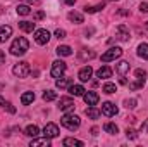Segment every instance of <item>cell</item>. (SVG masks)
Returning <instances> with one entry per match:
<instances>
[{
  "label": "cell",
  "mask_w": 148,
  "mask_h": 147,
  "mask_svg": "<svg viewBox=\"0 0 148 147\" xmlns=\"http://www.w3.org/2000/svg\"><path fill=\"white\" fill-rule=\"evenodd\" d=\"M28 49H29V42L24 37H19L12 42V45H10V54H12V55H24V54L28 52Z\"/></svg>",
  "instance_id": "obj_1"
},
{
  "label": "cell",
  "mask_w": 148,
  "mask_h": 147,
  "mask_svg": "<svg viewBox=\"0 0 148 147\" xmlns=\"http://www.w3.org/2000/svg\"><path fill=\"white\" fill-rule=\"evenodd\" d=\"M60 123H62V126H66L67 130L74 132V130H77V128H79V125H81V119H79V116L67 112V114H64V116H62Z\"/></svg>",
  "instance_id": "obj_2"
},
{
  "label": "cell",
  "mask_w": 148,
  "mask_h": 147,
  "mask_svg": "<svg viewBox=\"0 0 148 147\" xmlns=\"http://www.w3.org/2000/svg\"><path fill=\"white\" fill-rule=\"evenodd\" d=\"M121 55H122V49H121V47H112V49H109V50L102 55V61H103V62H110V61L119 59Z\"/></svg>",
  "instance_id": "obj_3"
},
{
  "label": "cell",
  "mask_w": 148,
  "mask_h": 147,
  "mask_svg": "<svg viewBox=\"0 0 148 147\" xmlns=\"http://www.w3.org/2000/svg\"><path fill=\"white\" fill-rule=\"evenodd\" d=\"M12 73L16 74L17 78H26L28 74L31 73V68H29L28 62H19V64H16L12 68Z\"/></svg>",
  "instance_id": "obj_4"
},
{
  "label": "cell",
  "mask_w": 148,
  "mask_h": 147,
  "mask_svg": "<svg viewBox=\"0 0 148 147\" xmlns=\"http://www.w3.org/2000/svg\"><path fill=\"white\" fill-rule=\"evenodd\" d=\"M66 69H67V66H66L64 61H55V62L52 64V71H50V74H52L53 78H60L62 74L66 73Z\"/></svg>",
  "instance_id": "obj_5"
},
{
  "label": "cell",
  "mask_w": 148,
  "mask_h": 147,
  "mask_svg": "<svg viewBox=\"0 0 148 147\" xmlns=\"http://www.w3.org/2000/svg\"><path fill=\"white\" fill-rule=\"evenodd\" d=\"M59 133H60V132H59V126H57L55 123H47L45 128H43V135H45L47 139H55Z\"/></svg>",
  "instance_id": "obj_6"
},
{
  "label": "cell",
  "mask_w": 148,
  "mask_h": 147,
  "mask_svg": "<svg viewBox=\"0 0 148 147\" xmlns=\"http://www.w3.org/2000/svg\"><path fill=\"white\" fill-rule=\"evenodd\" d=\"M115 38L117 40H121V42H129V30H127V26L126 24H119L117 26V30H115Z\"/></svg>",
  "instance_id": "obj_7"
},
{
  "label": "cell",
  "mask_w": 148,
  "mask_h": 147,
  "mask_svg": "<svg viewBox=\"0 0 148 147\" xmlns=\"http://www.w3.org/2000/svg\"><path fill=\"white\" fill-rule=\"evenodd\" d=\"M50 40V33L47 30H35V42L38 45H47Z\"/></svg>",
  "instance_id": "obj_8"
},
{
  "label": "cell",
  "mask_w": 148,
  "mask_h": 147,
  "mask_svg": "<svg viewBox=\"0 0 148 147\" xmlns=\"http://www.w3.org/2000/svg\"><path fill=\"white\" fill-rule=\"evenodd\" d=\"M74 101L71 99V97H62L60 101H59V109L60 111H66V112H69V111L74 109Z\"/></svg>",
  "instance_id": "obj_9"
},
{
  "label": "cell",
  "mask_w": 148,
  "mask_h": 147,
  "mask_svg": "<svg viewBox=\"0 0 148 147\" xmlns=\"http://www.w3.org/2000/svg\"><path fill=\"white\" fill-rule=\"evenodd\" d=\"M117 106L115 104H112V102H103L102 104V114H105L107 118H112V116H115L117 114Z\"/></svg>",
  "instance_id": "obj_10"
},
{
  "label": "cell",
  "mask_w": 148,
  "mask_h": 147,
  "mask_svg": "<svg viewBox=\"0 0 148 147\" xmlns=\"http://www.w3.org/2000/svg\"><path fill=\"white\" fill-rule=\"evenodd\" d=\"M83 99H84V102H86L88 106H97L98 101H100V97H98L97 92H84V94H83Z\"/></svg>",
  "instance_id": "obj_11"
},
{
  "label": "cell",
  "mask_w": 148,
  "mask_h": 147,
  "mask_svg": "<svg viewBox=\"0 0 148 147\" xmlns=\"http://www.w3.org/2000/svg\"><path fill=\"white\" fill-rule=\"evenodd\" d=\"M91 74H93V69H91V66H84V68H81V69H79V73H77V78H79L81 81H88V80L91 78Z\"/></svg>",
  "instance_id": "obj_12"
},
{
  "label": "cell",
  "mask_w": 148,
  "mask_h": 147,
  "mask_svg": "<svg viewBox=\"0 0 148 147\" xmlns=\"http://www.w3.org/2000/svg\"><path fill=\"white\" fill-rule=\"evenodd\" d=\"M67 92H69L71 95H74V97H83V94H84L86 90L83 88V85H74V83H71L69 88H67Z\"/></svg>",
  "instance_id": "obj_13"
},
{
  "label": "cell",
  "mask_w": 148,
  "mask_h": 147,
  "mask_svg": "<svg viewBox=\"0 0 148 147\" xmlns=\"http://www.w3.org/2000/svg\"><path fill=\"white\" fill-rule=\"evenodd\" d=\"M115 71L121 74V76H126V74L129 73V62L127 61H119L115 64Z\"/></svg>",
  "instance_id": "obj_14"
},
{
  "label": "cell",
  "mask_w": 148,
  "mask_h": 147,
  "mask_svg": "<svg viewBox=\"0 0 148 147\" xmlns=\"http://www.w3.org/2000/svg\"><path fill=\"white\" fill-rule=\"evenodd\" d=\"M12 35V28L10 26H0V43H3V42H7L9 38Z\"/></svg>",
  "instance_id": "obj_15"
},
{
  "label": "cell",
  "mask_w": 148,
  "mask_h": 147,
  "mask_svg": "<svg viewBox=\"0 0 148 147\" xmlns=\"http://www.w3.org/2000/svg\"><path fill=\"white\" fill-rule=\"evenodd\" d=\"M73 83V80L71 78H57V81H55V87L57 88H60V90H64V88H69V85Z\"/></svg>",
  "instance_id": "obj_16"
},
{
  "label": "cell",
  "mask_w": 148,
  "mask_h": 147,
  "mask_svg": "<svg viewBox=\"0 0 148 147\" xmlns=\"http://www.w3.org/2000/svg\"><path fill=\"white\" fill-rule=\"evenodd\" d=\"M31 147H50V139H33L31 140Z\"/></svg>",
  "instance_id": "obj_17"
},
{
  "label": "cell",
  "mask_w": 148,
  "mask_h": 147,
  "mask_svg": "<svg viewBox=\"0 0 148 147\" xmlns=\"http://www.w3.org/2000/svg\"><path fill=\"white\" fill-rule=\"evenodd\" d=\"M93 57H95V52L93 50H90V49H81L79 50V59L81 61H90Z\"/></svg>",
  "instance_id": "obj_18"
},
{
  "label": "cell",
  "mask_w": 148,
  "mask_h": 147,
  "mask_svg": "<svg viewBox=\"0 0 148 147\" xmlns=\"http://www.w3.org/2000/svg\"><path fill=\"white\" fill-rule=\"evenodd\" d=\"M97 76L102 78V80H107V78H110L112 76V69L109 68V66H102V68L97 71Z\"/></svg>",
  "instance_id": "obj_19"
},
{
  "label": "cell",
  "mask_w": 148,
  "mask_h": 147,
  "mask_svg": "<svg viewBox=\"0 0 148 147\" xmlns=\"http://www.w3.org/2000/svg\"><path fill=\"white\" fill-rule=\"evenodd\" d=\"M100 114H102V111L97 109L95 106H90V107L86 109V116H88L90 119H98V118H100Z\"/></svg>",
  "instance_id": "obj_20"
},
{
  "label": "cell",
  "mask_w": 148,
  "mask_h": 147,
  "mask_svg": "<svg viewBox=\"0 0 148 147\" xmlns=\"http://www.w3.org/2000/svg\"><path fill=\"white\" fill-rule=\"evenodd\" d=\"M19 28L23 31H26V33H33L35 31V23H31V21H21L19 23Z\"/></svg>",
  "instance_id": "obj_21"
},
{
  "label": "cell",
  "mask_w": 148,
  "mask_h": 147,
  "mask_svg": "<svg viewBox=\"0 0 148 147\" xmlns=\"http://www.w3.org/2000/svg\"><path fill=\"white\" fill-rule=\"evenodd\" d=\"M59 55H62V57H69L71 54H73V49L69 47V45H60V47H57V50H55Z\"/></svg>",
  "instance_id": "obj_22"
},
{
  "label": "cell",
  "mask_w": 148,
  "mask_h": 147,
  "mask_svg": "<svg viewBox=\"0 0 148 147\" xmlns=\"http://www.w3.org/2000/svg\"><path fill=\"white\" fill-rule=\"evenodd\" d=\"M38 133H40V128H38L36 125H29V126H26V130H24V135H28V137H38Z\"/></svg>",
  "instance_id": "obj_23"
},
{
  "label": "cell",
  "mask_w": 148,
  "mask_h": 147,
  "mask_svg": "<svg viewBox=\"0 0 148 147\" xmlns=\"http://www.w3.org/2000/svg\"><path fill=\"white\" fill-rule=\"evenodd\" d=\"M67 17H69V21H73L74 24H81V23L84 21V19H83V14H79V12H74V10L67 14Z\"/></svg>",
  "instance_id": "obj_24"
},
{
  "label": "cell",
  "mask_w": 148,
  "mask_h": 147,
  "mask_svg": "<svg viewBox=\"0 0 148 147\" xmlns=\"http://www.w3.org/2000/svg\"><path fill=\"white\" fill-rule=\"evenodd\" d=\"M64 146L66 147H83L84 144H83L81 140H77V139H71V137H67V139H64Z\"/></svg>",
  "instance_id": "obj_25"
},
{
  "label": "cell",
  "mask_w": 148,
  "mask_h": 147,
  "mask_svg": "<svg viewBox=\"0 0 148 147\" xmlns=\"http://www.w3.org/2000/svg\"><path fill=\"white\" fill-rule=\"evenodd\" d=\"M33 101H35V94H33V92H24V94L21 95V102H23L24 106L31 104Z\"/></svg>",
  "instance_id": "obj_26"
},
{
  "label": "cell",
  "mask_w": 148,
  "mask_h": 147,
  "mask_svg": "<svg viewBox=\"0 0 148 147\" xmlns=\"http://www.w3.org/2000/svg\"><path fill=\"white\" fill-rule=\"evenodd\" d=\"M138 55H140L141 59L148 61V43H140V47H138Z\"/></svg>",
  "instance_id": "obj_27"
},
{
  "label": "cell",
  "mask_w": 148,
  "mask_h": 147,
  "mask_svg": "<svg viewBox=\"0 0 148 147\" xmlns=\"http://www.w3.org/2000/svg\"><path fill=\"white\" fill-rule=\"evenodd\" d=\"M102 9H105V3H103V2L98 3V5H86V7H84V12L93 14V12H98V10H102Z\"/></svg>",
  "instance_id": "obj_28"
},
{
  "label": "cell",
  "mask_w": 148,
  "mask_h": 147,
  "mask_svg": "<svg viewBox=\"0 0 148 147\" xmlns=\"http://www.w3.org/2000/svg\"><path fill=\"white\" fill-rule=\"evenodd\" d=\"M0 106H2V107H3L5 111H9L10 114H14V112H16V107H14V106H12L9 101H5L3 97H0Z\"/></svg>",
  "instance_id": "obj_29"
},
{
  "label": "cell",
  "mask_w": 148,
  "mask_h": 147,
  "mask_svg": "<svg viewBox=\"0 0 148 147\" xmlns=\"http://www.w3.org/2000/svg\"><path fill=\"white\" fill-rule=\"evenodd\" d=\"M103 130H105L107 133H110V135L119 133V128H117V125H115V123H105V125H103Z\"/></svg>",
  "instance_id": "obj_30"
},
{
  "label": "cell",
  "mask_w": 148,
  "mask_h": 147,
  "mask_svg": "<svg viewBox=\"0 0 148 147\" xmlns=\"http://www.w3.org/2000/svg\"><path fill=\"white\" fill-rule=\"evenodd\" d=\"M17 14L19 16H28V14H31V9H29V5H26V3H21V5H17Z\"/></svg>",
  "instance_id": "obj_31"
},
{
  "label": "cell",
  "mask_w": 148,
  "mask_h": 147,
  "mask_svg": "<svg viewBox=\"0 0 148 147\" xmlns=\"http://www.w3.org/2000/svg\"><path fill=\"white\" fill-rule=\"evenodd\" d=\"M57 99V94L53 90H45L43 92V101L45 102H50V101H55Z\"/></svg>",
  "instance_id": "obj_32"
},
{
  "label": "cell",
  "mask_w": 148,
  "mask_h": 147,
  "mask_svg": "<svg viewBox=\"0 0 148 147\" xmlns=\"http://www.w3.org/2000/svg\"><path fill=\"white\" fill-rule=\"evenodd\" d=\"M143 85H145V80H138V78H136V81L129 83V88H131V90H138V88H143Z\"/></svg>",
  "instance_id": "obj_33"
},
{
  "label": "cell",
  "mask_w": 148,
  "mask_h": 147,
  "mask_svg": "<svg viewBox=\"0 0 148 147\" xmlns=\"http://www.w3.org/2000/svg\"><path fill=\"white\" fill-rule=\"evenodd\" d=\"M115 90H117V87H115L114 83H105V85H103V92L109 94V95H110V94H115Z\"/></svg>",
  "instance_id": "obj_34"
},
{
  "label": "cell",
  "mask_w": 148,
  "mask_h": 147,
  "mask_svg": "<svg viewBox=\"0 0 148 147\" xmlns=\"http://www.w3.org/2000/svg\"><path fill=\"white\" fill-rule=\"evenodd\" d=\"M124 106H126L127 109H134V107H136V99H126V101H124Z\"/></svg>",
  "instance_id": "obj_35"
},
{
  "label": "cell",
  "mask_w": 148,
  "mask_h": 147,
  "mask_svg": "<svg viewBox=\"0 0 148 147\" xmlns=\"http://www.w3.org/2000/svg\"><path fill=\"white\" fill-rule=\"evenodd\" d=\"M126 137H127L129 140H134V139L138 137V133H136V130H133V128H127V130H126Z\"/></svg>",
  "instance_id": "obj_36"
},
{
  "label": "cell",
  "mask_w": 148,
  "mask_h": 147,
  "mask_svg": "<svg viewBox=\"0 0 148 147\" xmlns=\"http://www.w3.org/2000/svg\"><path fill=\"white\" fill-rule=\"evenodd\" d=\"M134 74H136L138 80H147V71H145V69H136Z\"/></svg>",
  "instance_id": "obj_37"
},
{
  "label": "cell",
  "mask_w": 148,
  "mask_h": 147,
  "mask_svg": "<svg viewBox=\"0 0 148 147\" xmlns=\"http://www.w3.org/2000/svg\"><path fill=\"white\" fill-rule=\"evenodd\" d=\"M55 37L62 40V38H66V31L64 30H55Z\"/></svg>",
  "instance_id": "obj_38"
},
{
  "label": "cell",
  "mask_w": 148,
  "mask_h": 147,
  "mask_svg": "<svg viewBox=\"0 0 148 147\" xmlns=\"http://www.w3.org/2000/svg\"><path fill=\"white\" fill-rule=\"evenodd\" d=\"M140 10L141 12H148V2H141L140 3Z\"/></svg>",
  "instance_id": "obj_39"
},
{
  "label": "cell",
  "mask_w": 148,
  "mask_h": 147,
  "mask_svg": "<svg viewBox=\"0 0 148 147\" xmlns=\"http://www.w3.org/2000/svg\"><path fill=\"white\" fill-rule=\"evenodd\" d=\"M147 132H148V119L141 125V128H140V133H147Z\"/></svg>",
  "instance_id": "obj_40"
},
{
  "label": "cell",
  "mask_w": 148,
  "mask_h": 147,
  "mask_svg": "<svg viewBox=\"0 0 148 147\" xmlns=\"http://www.w3.org/2000/svg\"><path fill=\"white\" fill-rule=\"evenodd\" d=\"M35 17H36V19H43V17H45V14H43L41 10H38L36 14H35Z\"/></svg>",
  "instance_id": "obj_41"
},
{
  "label": "cell",
  "mask_w": 148,
  "mask_h": 147,
  "mask_svg": "<svg viewBox=\"0 0 148 147\" xmlns=\"http://www.w3.org/2000/svg\"><path fill=\"white\" fill-rule=\"evenodd\" d=\"M0 64H5V54L0 50Z\"/></svg>",
  "instance_id": "obj_42"
},
{
  "label": "cell",
  "mask_w": 148,
  "mask_h": 147,
  "mask_svg": "<svg viewBox=\"0 0 148 147\" xmlns=\"http://www.w3.org/2000/svg\"><path fill=\"white\" fill-rule=\"evenodd\" d=\"M64 2H66L67 5H74V3H76V0H64Z\"/></svg>",
  "instance_id": "obj_43"
},
{
  "label": "cell",
  "mask_w": 148,
  "mask_h": 147,
  "mask_svg": "<svg viewBox=\"0 0 148 147\" xmlns=\"http://www.w3.org/2000/svg\"><path fill=\"white\" fill-rule=\"evenodd\" d=\"M91 33H93V28H90V30H86V31H84V35H86V37H88V35H91Z\"/></svg>",
  "instance_id": "obj_44"
},
{
  "label": "cell",
  "mask_w": 148,
  "mask_h": 147,
  "mask_svg": "<svg viewBox=\"0 0 148 147\" xmlns=\"http://www.w3.org/2000/svg\"><path fill=\"white\" fill-rule=\"evenodd\" d=\"M110 2H119V0H110Z\"/></svg>",
  "instance_id": "obj_45"
},
{
  "label": "cell",
  "mask_w": 148,
  "mask_h": 147,
  "mask_svg": "<svg viewBox=\"0 0 148 147\" xmlns=\"http://www.w3.org/2000/svg\"><path fill=\"white\" fill-rule=\"evenodd\" d=\"M147 30H148V21H147Z\"/></svg>",
  "instance_id": "obj_46"
}]
</instances>
